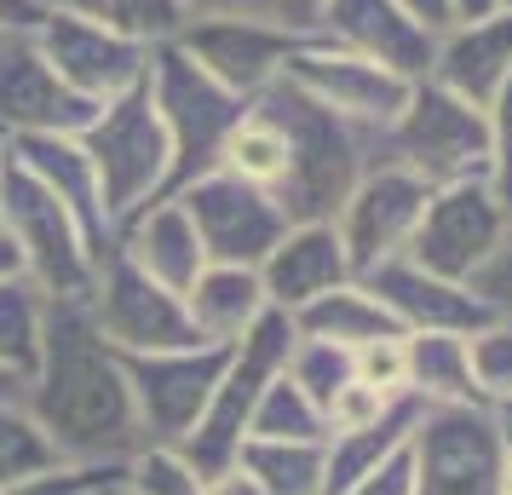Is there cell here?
Here are the masks:
<instances>
[{"label": "cell", "mask_w": 512, "mask_h": 495, "mask_svg": "<svg viewBox=\"0 0 512 495\" xmlns=\"http://www.w3.org/2000/svg\"><path fill=\"white\" fill-rule=\"evenodd\" d=\"M24 409L47 432L64 467L121 472L127 455L144 444L139 409L127 392L121 352L98 334L87 300H52L41 363L24 380Z\"/></svg>", "instance_id": "obj_1"}, {"label": "cell", "mask_w": 512, "mask_h": 495, "mask_svg": "<svg viewBox=\"0 0 512 495\" xmlns=\"http://www.w3.org/2000/svg\"><path fill=\"white\" fill-rule=\"evenodd\" d=\"M254 104L277 121L282 139H288V173H282V185H277V208L288 213V225H311V219L334 225V213L346 208L357 179L386 156L380 133L334 116L328 104L300 93L288 75L271 81L265 93H254Z\"/></svg>", "instance_id": "obj_2"}, {"label": "cell", "mask_w": 512, "mask_h": 495, "mask_svg": "<svg viewBox=\"0 0 512 495\" xmlns=\"http://www.w3.org/2000/svg\"><path fill=\"white\" fill-rule=\"evenodd\" d=\"M0 236L12 242L18 271L47 300H87L93 294L98 254L87 231L29 167L12 162V150H6V167H0Z\"/></svg>", "instance_id": "obj_3"}, {"label": "cell", "mask_w": 512, "mask_h": 495, "mask_svg": "<svg viewBox=\"0 0 512 495\" xmlns=\"http://www.w3.org/2000/svg\"><path fill=\"white\" fill-rule=\"evenodd\" d=\"M380 150H386V162L409 167L420 185H432V190L489 179V162H495L489 110L466 104L461 93H449L438 81H415L409 104L380 133Z\"/></svg>", "instance_id": "obj_4"}, {"label": "cell", "mask_w": 512, "mask_h": 495, "mask_svg": "<svg viewBox=\"0 0 512 495\" xmlns=\"http://www.w3.org/2000/svg\"><path fill=\"white\" fill-rule=\"evenodd\" d=\"M150 104L162 116L167 150H173V173H167V196H179L185 185H196L202 173L219 167L225 139L236 133V121L248 110V98H236L231 87H219L202 64H190L185 52L156 47L150 52Z\"/></svg>", "instance_id": "obj_5"}, {"label": "cell", "mask_w": 512, "mask_h": 495, "mask_svg": "<svg viewBox=\"0 0 512 495\" xmlns=\"http://www.w3.org/2000/svg\"><path fill=\"white\" fill-rule=\"evenodd\" d=\"M87 156L98 167V185H104V208L110 225H121L127 213L150 208L167 196V173H173V150H167L162 116L150 104V81H139L133 93L98 104L93 127L81 133Z\"/></svg>", "instance_id": "obj_6"}, {"label": "cell", "mask_w": 512, "mask_h": 495, "mask_svg": "<svg viewBox=\"0 0 512 495\" xmlns=\"http://www.w3.org/2000/svg\"><path fill=\"white\" fill-rule=\"evenodd\" d=\"M288 346H294V317L288 311H265L254 329L225 352V369H219V386H213L208 409H202V421L190 426V438L179 444L208 478L236 461V449L248 438V421H254V403L282 375Z\"/></svg>", "instance_id": "obj_7"}, {"label": "cell", "mask_w": 512, "mask_h": 495, "mask_svg": "<svg viewBox=\"0 0 512 495\" xmlns=\"http://www.w3.org/2000/svg\"><path fill=\"white\" fill-rule=\"evenodd\" d=\"M415 495H501L507 484V426L489 403L420 409L409 438Z\"/></svg>", "instance_id": "obj_8"}, {"label": "cell", "mask_w": 512, "mask_h": 495, "mask_svg": "<svg viewBox=\"0 0 512 495\" xmlns=\"http://www.w3.org/2000/svg\"><path fill=\"white\" fill-rule=\"evenodd\" d=\"M98 334L116 346V352H179V346H202L196 323L185 311V294L162 288L156 277H144L139 265L121 254L116 242L98 254L93 271V294H87Z\"/></svg>", "instance_id": "obj_9"}, {"label": "cell", "mask_w": 512, "mask_h": 495, "mask_svg": "<svg viewBox=\"0 0 512 495\" xmlns=\"http://www.w3.org/2000/svg\"><path fill=\"white\" fill-rule=\"evenodd\" d=\"M512 236V208L495 196L489 179H466V185L432 190V202L420 213V231L409 242V260L438 271V277H455V283H472Z\"/></svg>", "instance_id": "obj_10"}, {"label": "cell", "mask_w": 512, "mask_h": 495, "mask_svg": "<svg viewBox=\"0 0 512 495\" xmlns=\"http://www.w3.org/2000/svg\"><path fill=\"white\" fill-rule=\"evenodd\" d=\"M173 202L190 213V225H196L202 248H208V265H248V271H259L265 254L288 231V213L277 208V196L259 185H242L225 167L202 173Z\"/></svg>", "instance_id": "obj_11"}, {"label": "cell", "mask_w": 512, "mask_h": 495, "mask_svg": "<svg viewBox=\"0 0 512 495\" xmlns=\"http://www.w3.org/2000/svg\"><path fill=\"white\" fill-rule=\"evenodd\" d=\"M225 352L231 346H179V352H133V357L121 352L144 444H185L190 426L208 409L213 386H219Z\"/></svg>", "instance_id": "obj_12"}, {"label": "cell", "mask_w": 512, "mask_h": 495, "mask_svg": "<svg viewBox=\"0 0 512 495\" xmlns=\"http://www.w3.org/2000/svg\"><path fill=\"white\" fill-rule=\"evenodd\" d=\"M426 202H432V185H420L409 167H397V162L380 156V162L357 179V190L346 196V208L334 213V231H340V242H346L351 271L363 277V271H374V265L409 254Z\"/></svg>", "instance_id": "obj_13"}, {"label": "cell", "mask_w": 512, "mask_h": 495, "mask_svg": "<svg viewBox=\"0 0 512 495\" xmlns=\"http://www.w3.org/2000/svg\"><path fill=\"white\" fill-rule=\"evenodd\" d=\"M282 75H288L300 93H311L317 104H328L334 116L357 121V127H369V133H386L397 121V110L409 104V93H415V81H403L397 70L374 64V58H357V52H346V47H328L323 35L300 41Z\"/></svg>", "instance_id": "obj_14"}, {"label": "cell", "mask_w": 512, "mask_h": 495, "mask_svg": "<svg viewBox=\"0 0 512 495\" xmlns=\"http://www.w3.org/2000/svg\"><path fill=\"white\" fill-rule=\"evenodd\" d=\"M35 47L58 70V81H70L75 93L93 98V104L133 93L150 75V52H156L144 41H133V35H121V29H104L93 18L58 12V6H47V18L35 29Z\"/></svg>", "instance_id": "obj_15"}, {"label": "cell", "mask_w": 512, "mask_h": 495, "mask_svg": "<svg viewBox=\"0 0 512 495\" xmlns=\"http://www.w3.org/2000/svg\"><path fill=\"white\" fill-rule=\"evenodd\" d=\"M98 116L93 98L58 81L35 35H0V144L41 133H87Z\"/></svg>", "instance_id": "obj_16"}, {"label": "cell", "mask_w": 512, "mask_h": 495, "mask_svg": "<svg viewBox=\"0 0 512 495\" xmlns=\"http://www.w3.org/2000/svg\"><path fill=\"white\" fill-rule=\"evenodd\" d=\"M173 47L185 52L190 64H202L219 87H231L236 98H254L271 81H282L300 35H282V29L242 18V12H208V18H190Z\"/></svg>", "instance_id": "obj_17"}, {"label": "cell", "mask_w": 512, "mask_h": 495, "mask_svg": "<svg viewBox=\"0 0 512 495\" xmlns=\"http://www.w3.org/2000/svg\"><path fill=\"white\" fill-rule=\"evenodd\" d=\"M357 283L392 311V323L403 334H478L484 323H495L489 306L466 283L426 271V265H415L409 254H397V260L363 271Z\"/></svg>", "instance_id": "obj_18"}, {"label": "cell", "mask_w": 512, "mask_h": 495, "mask_svg": "<svg viewBox=\"0 0 512 495\" xmlns=\"http://www.w3.org/2000/svg\"><path fill=\"white\" fill-rule=\"evenodd\" d=\"M317 35H323L328 47H346L357 58L386 64L403 81H426L432 58H438V35L426 24H415L397 0H328Z\"/></svg>", "instance_id": "obj_19"}, {"label": "cell", "mask_w": 512, "mask_h": 495, "mask_svg": "<svg viewBox=\"0 0 512 495\" xmlns=\"http://www.w3.org/2000/svg\"><path fill=\"white\" fill-rule=\"evenodd\" d=\"M357 271H351L346 260V242H340V231L328 225V219H311V225H288L282 231V242L265 254V265H259V288H265V300H271V311H294L311 306V300H323L328 288L351 283Z\"/></svg>", "instance_id": "obj_20"}, {"label": "cell", "mask_w": 512, "mask_h": 495, "mask_svg": "<svg viewBox=\"0 0 512 495\" xmlns=\"http://www.w3.org/2000/svg\"><path fill=\"white\" fill-rule=\"evenodd\" d=\"M449 93H461L466 104L489 110L495 93L512 81V12H484V18H455V24L438 35V58H432V75Z\"/></svg>", "instance_id": "obj_21"}, {"label": "cell", "mask_w": 512, "mask_h": 495, "mask_svg": "<svg viewBox=\"0 0 512 495\" xmlns=\"http://www.w3.org/2000/svg\"><path fill=\"white\" fill-rule=\"evenodd\" d=\"M12 162L29 167L41 185L75 213V225L87 231L93 254H104L116 242V225H110V208H104V185H98V167L87 156L81 133H41V139H12Z\"/></svg>", "instance_id": "obj_22"}, {"label": "cell", "mask_w": 512, "mask_h": 495, "mask_svg": "<svg viewBox=\"0 0 512 495\" xmlns=\"http://www.w3.org/2000/svg\"><path fill=\"white\" fill-rule=\"evenodd\" d=\"M116 248L139 265L144 277H156V283L173 288V294H185V288L208 271V248H202L190 213L179 208L173 196H162V202H150V208H139V213H127L116 225Z\"/></svg>", "instance_id": "obj_23"}, {"label": "cell", "mask_w": 512, "mask_h": 495, "mask_svg": "<svg viewBox=\"0 0 512 495\" xmlns=\"http://www.w3.org/2000/svg\"><path fill=\"white\" fill-rule=\"evenodd\" d=\"M185 311H190V323H196L202 346H236L271 311V300L259 288V271H248V265H208L185 288Z\"/></svg>", "instance_id": "obj_24"}, {"label": "cell", "mask_w": 512, "mask_h": 495, "mask_svg": "<svg viewBox=\"0 0 512 495\" xmlns=\"http://www.w3.org/2000/svg\"><path fill=\"white\" fill-rule=\"evenodd\" d=\"M426 403L420 398H397L380 421L357 426V432H328L323 438V472H328V495H346L357 478H369L380 461H392V455H403L409 449V438H415V421Z\"/></svg>", "instance_id": "obj_25"}, {"label": "cell", "mask_w": 512, "mask_h": 495, "mask_svg": "<svg viewBox=\"0 0 512 495\" xmlns=\"http://www.w3.org/2000/svg\"><path fill=\"white\" fill-rule=\"evenodd\" d=\"M409 352V398L426 409L449 403H484L472 380V334H403Z\"/></svg>", "instance_id": "obj_26"}, {"label": "cell", "mask_w": 512, "mask_h": 495, "mask_svg": "<svg viewBox=\"0 0 512 495\" xmlns=\"http://www.w3.org/2000/svg\"><path fill=\"white\" fill-rule=\"evenodd\" d=\"M294 334L334 340V346L357 352V346H369V340H380V334H403V329L392 323V311H386V306L369 294V288L351 277V283L328 288L323 300H311V306L294 311Z\"/></svg>", "instance_id": "obj_27"}, {"label": "cell", "mask_w": 512, "mask_h": 495, "mask_svg": "<svg viewBox=\"0 0 512 495\" xmlns=\"http://www.w3.org/2000/svg\"><path fill=\"white\" fill-rule=\"evenodd\" d=\"M236 467L254 472L265 495H328L323 438H248Z\"/></svg>", "instance_id": "obj_28"}, {"label": "cell", "mask_w": 512, "mask_h": 495, "mask_svg": "<svg viewBox=\"0 0 512 495\" xmlns=\"http://www.w3.org/2000/svg\"><path fill=\"white\" fill-rule=\"evenodd\" d=\"M47 294L29 283L24 271L0 277V369L29 380L41 363V334H47Z\"/></svg>", "instance_id": "obj_29"}, {"label": "cell", "mask_w": 512, "mask_h": 495, "mask_svg": "<svg viewBox=\"0 0 512 495\" xmlns=\"http://www.w3.org/2000/svg\"><path fill=\"white\" fill-rule=\"evenodd\" d=\"M225 173H236L242 185H259L277 196L282 173H288V139H282V127L265 110H259L254 98H248V110L236 121V133L225 139V156H219Z\"/></svg>", "instance_id": "obj_30"}, {"label": "cell", "mask_w": 512, "mask_h": 495, "mask_svg": "<svg viewBox=\"0 0 512 495\" xmlns=\"http://www.w3.org/2000/svg\"><path fill=\"white\" fill-rule=\"evenodd\" d=\"M47 6L75 12V18H93L104 29H121V35H133L144 47H167L190 24L185 0H47Z\"/></svg>", "instance_id": "obj_31"}, {"label": "cell", "mask_w": 512, "mask_h": 495, "mask_svg": "<svg viewBox=\"0 0 512 495\" xmlns=\"http://www.w3.org/2000/svg\"><path fill=\"white\" fill-rule=\"evenodd\" d=\"M116 484L121 495H208V472L179 444H139Z\"/></svg>", "instance_id": "obj_32"}, {"label": "cell", "mask_w": 512, "mask_h": 495, "mask_svg": "<svg viewBox=\"0 0 512 495\" xmlns=\"http://www.w3.org/2000/svg\"><path fill=\"white\" fill-rule=\"evenodd\" d=\"M64 467L58 449L47 444V432L35 426V415L18 403H0V490L24 484V478H41V472Z\"/></svg>", "instance_id": "obj_33"}, {"label": "cell", "mask_w": 512, "mask_h": 495, "mask_svg": "<svg viewBox=\"0 0 512 495\" xmlns=\"http://www.w3.org/2000/svg\"><path fill=\"white\" fill-rule=\"evenodd\" d=\"M248 438H328L323 409L305 398L288 375H277L254 403V421H248ZM242 438V444H248Z\"/></svg>", "instance_id": "obj_34"}, {"label": "cell", "mask_w": 512, "mask_h": 495, "mask_svg": "<svg viewBox=\"0 0 512 495\" xmlns=\"http://www.w3.org/2000/svg\"><path fill=\"white\" fill-rule=\"evenodd\" d=\"M282 375L300 386L305 398L328 409L340 386H351V352L346 346H334V340H311V334H294V346H288V363H282Z\"/></svg>", "instance_id": "obj_35"}, {"label": "cell", "mask_w": 512, "mask_h": 495, "mask_svg": "<svg viewBox=\"0 0 512 495\" xmlns=\"http://www.w3.org/2000/svg\"><path fill=\"white\" fill-rule=\"evenodd\" d=\"M472 380H478V398L489 409H507L512 403V323H484L472 334Z\"/></svg>", "instance_id": "obj_36"}, {"label": "cell", "mask_w": 512, "mask_h": 495, "mask_svg": "<svg viewBox=\"0 0 512 495\" xmlns=\"http://www.w3.org/2000/svg\"><path fill=\"white\" fill-rule=\"evenodd\" d=\"M351 375L374 386L380 398H409V352H403V334H380L369 346L351 352Z\"/></svg>", "instance_id": "obj_37"}, {"label": "cell", "mask_w": 512, "mask_h": 495, "mask_svg": "<svg viewBox=\"0 0 512 495\" xmlns=\"http://www.w3.org/2000/svg\"><path fill=\"white\" fill-rule=\"evenodd\" d=\"M231 12L259 18V24L282 29V35H300V41H311V35L323 29L328 0H231Z\"/></svg>", "instance_id": "obj_38"}, {"label": "cell", "mask_w": 512, "mask_h": 495, "mask_svg": "<svg viewBox=\"0 0 512 495\" xmlns=\"http://www.w3.org/2000/svg\"><path fill=\"white\" fill-rule=\"evenodd\" d=\"M392 403H397V398H380L374 386L351 380V386H340V392H334V403L323 409V421H328V432H357V426L380 421V415H386Z\"/></svg>", "instance_id": "obj_39"}, {"label": "cell", "mask_w": 512, "mask_h": 495, "mask_svg": "<svg viewBox=\"0 0 512 495\" xmlns=\"http://www.w3.org/2000/svg\"><path fill=\"white\" fill-rule=\"evenodd\" d=\"M489 139H495V162H489V185L512 208V81L489 104Z\"/></svg>", "instance_id": "obj_40"}, {"label": "cell", "mask_w": 512, "mask_h": 495, "mask_svg": "<svg viewBox=\"0 0 512 495\" xmlns=\"http://www.w3.org/2000/svg\"><path fill=\"white\" fill-rule=\"evenodd\" d=\"M466 288H472V294H478V300L489 306V317L512 323V236L501 242V254H495V260H489Z\"/></svg>", "instance_id": "obj_41"}, {"label": "cell", "mask_w": 512, "mask_h": 495, "mask_svg": "<svg viewBox=\"0 0 512 495\" xmlns=\"http://www.w3.org/2000/svg\"><path fill=\"white\" fill-rule=\"evenodd\" d=\"M104 478H116V472L52 467V472H41V478H24V484H12V490H0V495H87L93 484H104Z\"/></svg>", "instance_id": "obj_42"}, {"label": "cell", "mask_w": 512, "mask_h": 495, "mask_svg": "<svg viewBox=\"0 0 512 495\" xmlns=\"http://www.w3.org/2000/svg\"><path fill=\"white\" fill-rule=\"evenodd\" d=\"M346 495H415V472H409V449L392 455V461H380L369 478H357Z\"/></svg>", "instance_id": "obj_43"}, {"label": "cell", "mask_w": 512, "mask_h": 495, "mask_svg": "<svg viewBox=\"0 0 512 495\" xmlns=\"http://www.w3.org/2000/svg\"><path fill=\"white\" fill-rule=\"evenodd\" d=\"M47 18V0H0V35H35Z\"/></svg>", "instance_id": "obj_44"}, {"label": "cell", "mask_w": 512, "mask_h": 495, "mask_svg": "<svg viewBox=\"0 0 512 495\" xmlns=\"http://www.w3.org/2000/svg\"><path fill=\"white\" fill-rule=\"evenodd\" d=\"M415 24H426L432 35H443V29L455 24V0H397Z\"/></svg>", "instance_id": "obj_45"}, {"label": "cell", "mask_w": 512, "mask_h": 495, "mask_svg": "<svg viewBox=\"0 0 512 495\" xmlns=\"http://www.w3.org/2000/svg\"><path fill=\"white\" fill-rule=\"evenodd\" d=\"M208 495H265V490H259L254 472H242V467L231 461L225 472H213V478H208Z\"/></svg>", "instance_id": "obj_46"}, {"label": "cell", "mask_w": 512, "mask_h": 495, "mask_svg": "<svg viewBox=\"0 0 512 495\" xmlns=\"http://www.w3.org/2000/svg\"><path fill=\"white\" fill-rule=\"evenodd\" d=\"M190 18H208V12H231V0H185Z\"/></svg>", "instance_id": "obj_47"}, {"label": "cell", "mask_w": 512, "mask_h": 495, "mask_svg": "<svg viewBox=\"0 0 512 495\" xmlns=\"http://www.w3.org/2000/svg\"><path fill=\"white\" fill-rule=\"evenodd\" d=\"M495 12V0H455V18H484Z\"/></svg>", "instance_id": "obj_48"}, {"label": "cell", "mask_w": 512, "mask_h": 495, "mask_svg": "<svg viewBox=\"0 0 512 495\" xmlns=\"http://www.w3.org/2000/svg\"><path fill=\"white\" fill-rule=\"evenodd\" d=\"M24 398V380L18 375H6V369H0V403H18Z\"/></svg>", "instance_id": "obj_49"}, {"label": "cell", "mask_w": 512, "mask_h": 495, "mask_svg": "<svg viewBox=\"0 0 512 495\" xmlns=\"http://www.w3.org/2000/svg\"><path fill=\"white\" fill-rule=\"evenodd\" d=\"M12 271H18V254H12V242L0 236V277H12Z\"/></svg>", "instance_id": "obj_50"}, {"label": "cell", "mask_w": 512, "mask_h": 495, "mask_svg": "<svg viewBox=\"0 0 512 495\" xmlns=\"http://www.w3.org/2000/svg\"><path fill=\"white\" fill-rule=\"evenodd\" d=\"M507 426V421H501ZM501 495H512V426H507V484H501Z\"/></svg>", "instance_id": "obj_51"}, {"label": "cell", "mask_w": 512, "mask_h": 495, "mask_svg": "<svg viewBox=\"0 0 512 495\" xmlns=\"http://www.w3.org/2000/svg\"><path fill=\"white\" fill-rule=\"evenodd\" d=\"M116 478H121V472H116ZM116 478H104V484H93L87 495H121V484H116Z\"/></svg>", "instance_id": "obj_52"}, {"label": "cell", "mask_w": 512, "mask_h": 495, "mask_svg": "<svg viewBox=\"0 0 512 495\" xmlns=\"http://www.w3.org/2000/svg\"><path fill=\"white\" fill-rule=\"evenodd\" d=\"M495 415H501V421H507V426H512V403H507V409H495Z\"/></svg>", "instance_id": "obj_53"}, {"label": "cell", "mask_w": 512, "mask_h": 495, "mask_svg": "<svg viewBox=\"0 0 512 495\" xmlns=\"http://www.w3.org/2000/svg\"><path fill=\"white\" fill-rule=\"evenodd\" d=\"M495 6H501V12H512V0H495Z\"/></svg>", "instance_id": "obj_54"}, {"label": "cell", "mask_w": 512, "mask_h": 495, "mask_svg": "<svg viewBox=\"0 0 512 495\" xmlns=\"http://www.w3.org/2000/svg\"><path fill=\"white\" fill-rule=\"evenodd\" d=\"M0 167H6V144H0Z\"/></svg>", "instance_id": "obj_55"}]
</instances>
